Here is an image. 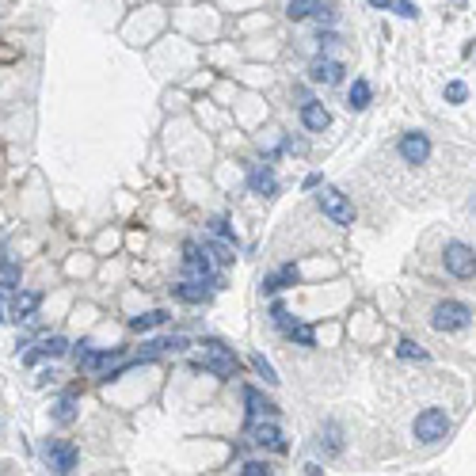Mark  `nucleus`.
Returning <instances> with one entry per match:
<instances>
[{"label": "nucleus", "mask_w": 476, "mask_h": 476, "mask_svg": "<svg viewBox=\"0 0 476 476\" xmlns=\"http://www.w3.org/2000/svg\"><path fill=\"white\" fill-rule=\"evenodd\" d=\"M198 366L217 373V378H232V373L240 370V362H237V354H232V347H225V343H217V339H206L202 351H198Z\"/></svg>", "instance_id": "nucleus-1"}, {"label": "nucleus", "mask_w": 476, "mask_h": 476, "mask_svg": "<svg viewBox=\"0 0 476 476\" xmlns=\"http://www.w3.org/2000/svg\"><path fill=\"white\" fill-rule=\"evenodd\" d=\"M183 274H187V279H202V282L214 286V290H221V279L214 274V263H209L206 244L202 248H198V244H183Z\"/></svg>", "instance_id": "nucleus-2"}, {"label": "nucleus", "mask_w": 476, "mask_h": 476, "mask_svg": "<svg viewBox=\"0 0 476 476\" xmlns=\"http://www.w3.org/2000/svg\"><path fill=\"white\" fill-rule=\"evenodd\" d=\"M430 324H435V331H461L472 324V309L461 301H438L430 313Z\"/></svg>", "instance_id": "nucleus-3"}, {"label": "nucleus", "mask_w": 476, "mask_h": 476, "mask_svg": "<svg viewBox=\"0 0 476 476\" xmlns=\"http://www.w3.org/2000/svg\"><path fill=\"white\" fill-rule=\"evenodd\" d=\"M412 430H415L419 442H427V446H430V442H442V438L450 435V415L442 412V408H423V412L415 415V427Z\"/></svg>", "instance_id": "nucleus-4"}, {"label": "nucleus", "mask_w": 476, "mask_h": 476, "mask_svg": "<svg viewBox=\"0 0 476 476\" xmlns=\"http://www.w3.org/2000/svg\"><path fill=\"white\" fill-rule=\"evenodd\" d=\"M316 202H320V209L336 221V225H343V229H351L354 225V206H351V198L343 195V191H336V187H324V191L316 195Z\"/></svg>", "instance_id": "nucleus-5"}, {"label": "nucleus", "mask_w": 476, "mask_h": 476, "mask_svg": "<svg viewBox=\"0 0 476 476\" xmlns=\"http://www.w3.org/2000/svg\"><path fill=\"white\" fill-rule=\"evenodd\" d=\"M442 263H446L453 279H472L476 274V252L469 244H461V240H450L446 252H442Z\"/></svg>", "instance_id": "nucleus-6"}, {"label": "nucleus", "mask_w": 476, "mask_h": 476, "mask_svg": "<svg viewBox=\"0 0 476 476\" xmlns=\"http://www.w3.org/2000/svg\"><path fill=\"white\" fill-rule=\"evenodd\" d=\"M42 461H46V469L50 472H73L76 469V446L73 442H46V450H42Z\"/></svg>", "instance_id": "nucleus-7"}, {"label": "nucleus", "mask_w": 476, "mask_h": 476, "mask_svg": "<svg viewBox=\"0 0 476 476\" xmlns=\"http://www.w3.org/2000/svg\"><path fill=\"white\" fill-rule=\"evenodd\" d=\"M248 438L256 442V446H263V450H274V453H286V442H282V430L271 423H259V419H248Z\"/></svg>", "instance_id": "nucleus-8"}, {"label": "nucleus", "mask_w": 476, "mask_h": 476, "mask_svg": "<svg viewBox=\"0 0 476 476\" xmlns=\"http://www.w3.org/2000/svg\"><path fill=\"white\" fill-rule=\"evenodd\" d=\"M400 157H404V164H427L430 160V141H427V134H419V130L404 134L400 138Z\"/></svg>", "instance_id": "nucleus-9"}, {"label": "nucleus", "mask_w": 476, "mask_h": 476, "mask_svg": "<svg viewBox=\"0 0 476 476\" xmlns=\"http://www.w3.org/2000/svg\"><path fill=\"white\" fill-rule=\"evenodd\" d=\"M175 297H180V301H187V305H206L209 297H214V286L202 282V279H187V282L175 286Z\"/></svg>", "instance_id": "nucleus-10"}, {"label": "nucleus", "mask_w": 476, "mask_h": 476, "mask_svg": "<svg viewBox=\"0 0 476 476\" xmlns=\"http://www.w3.org/2000/svg\"><path fill=\"white\" fill-rule=\"evenodd\" d=\"M248 187H252V195H259V198H271L279 191V180H274L271 164H256V168L248 172Z\"/></svg>", "instance_id": "nucleus-11"}, {"label": "nucleus", "mask_w": 476, "mask_h": 476, "mask_svg": "<svg viewBox=\"0 0 476 476\" xmlns=\"http://www.w3.org/2000/svg\"><path fill=\"white\" fill-rule=\"evenodd\" d=\"M343 61H336V58H316L313 65H309V76H313L316 84H339L343 81Z\"/></svg>", "instance_id": "nucleus-12"}, {"label": "nucleus", "mask_w": 476, "mask_h": 476, "mask_svg": "<svg viewBox=\"0 0 476 476\" xmlns=\"http://www.w3.org/2000/svg\"><path fill=\"white\" fill-rule=\"evenodd\" d=\"M38 305H42V294H35V290H24V294H16L12 297V320H35V313H38Z\"/></svg>", "instance_id": "nucleus-13"}, {"label": "nucleus", "mask_w": 476, "mask_h": 476, "mask_svg": "<svg viewBox=\"0 0 476 476\" xmlns=\"http://www.w3.org/2000/svg\"><path fill=\"white\" fill-rule=\"evenodd\" d=\"M69 351V339L65 336H46L38 343V351H27L24 362H38V358H61V354Z\"/></svg>", "instance_id": "nucleus-14"}, {"label": "nucleus", "mask_w": 476, "mask_h": 476, "mask_svg": "<svg viewBox=\"0 0 476 476\" xmlns=\"http://www.w3.org/2000/svg\"><path fill=\"white\" fill-rule=\"evenodd\" d=\"M301 123H305V130H328L331 126V115H328V107L324 103H313V99H305L301 103Z\"/></svg>", "instance_id": "nucleus-15"}, {"label": "nucleus", "mask_w": 476, "mask_h": 476, "mask_svg": "<svg viewBox=\"0 0 476 476\" xmlns=\"http://www.w3.org/2000/svg\"><path fill=\"white\" fill-rule=\"evenodd\" d=\"M320 12H328L324 0H290V4H286V16H290L294 24H297V19H313Z\"/></svg>", "instance_id": "nucleus-16"}, {"label": "nucleus", "mask_w": 476, "mask_h": 476, "mask_svg": "<svg viewBox=\"0 0 476 476\" xmlns=\"http://www.w3.org/2000/svg\"><path fill=\"white\" fill-rule=\"evenodd\" d=\"M320 450H324L328 457H339V453H343V430H339V423H324V427H320Z\"/></svg>", "instance_id": "nucleus-17"}, {"label": "nucleus", "mask_w": 476, "mask_h": 476, "mask_svg": "<svg viewBox=\"0 0 476 476\" xmlns=\"http://www.w3.org/2000/svg\"><path fill=\"white\" fill-rule=\"evenodd\" d=\"M297 282V267L294 263H286V267L279 274H271L267 282H263V294H279V290H290V286Z\"/></svg>", "instance_id": "nucleus-18"}, {"label": "nucleus", "mask_w": 476, "mask_h": 476, "mask_svg": "<svg viewBox=\"0 0 476 476\" xmlns=\"http://www.w3.org/2000/svg\"><path fill=\"white\" fill-rule=\"evenodd\" d=\"M244 404H248V419H259V415H274V404L263 396L259 389H244Z\"/></svg>", "instance_id": "nucleus-19"}, {"label": "nucleus", "mask_w": 476, "mask_h": 476, "mask_svg": "<svg viewBox=\"0 0 476 476\" xmlns=\"http://www.w3.org/2000/svg\"><path fill=\"white\" fill-rule=\"evenodd\" d=\"M160 324H168V313H164V309H152V313L130 316V328H134V331H152V328H160Z\"/></svg>", "instance_id": "nucleus-20"}, {"label": "nucleus", "mask_w": 476, "mask_h": 476, "mask_svg": "<svg viewBox=\"0 0 476 476\" xmlns=\"http://www.w3.org/2000/svg\"><path fill=\"white\" fill-rule=\"evenodd\" d=\"M19 274H24V271H19V263L16 259H4V263H0V290L16 294L19 290Z\"/></svg>", "instance_id": "nucleus-21"}, {"label": "nucleus", "mask_w": 476, "mask_h": 476, "mask_svg": "<svg viewBox=\"0 0 476 476\" xmlns=\"http://www.w3.org/2000/svg\"><path fill=\"white\" fill-rule=\"evenodd\" d=\"M347 107H351V110H366V107H370V84H366V81H362V76H358V81H354V84H351V95H347Z\"/></svg>", "instance_id": "nucleus-22"}, {"label": "nucleus", "mask_w": 476, "mask_h": 476, "mask_svg": "<svg viewBox=\"0 0 476 476\" xmlns=\"http://www.w3.org/2000/svg\"><path fill=\"white\" fill-rule=\"evenodd\" d=\"M206 252L221 263V267H229V263L237 259V256H232V244H229V240H221V237L217 240H206Z\"/></svg>", "instance_id": "nucleus-23"}, {"label": "nucleus", "mask_w": 476, "mask_h": 476, "mask_svg": "<svg viewBox=\"0 0 476 476\" xmlns=\"http://www.w3.org/2000/svg\"><path fill=\"white\" fill-rule=\"evenodd\" d=\"M53 419H58L61 427H69V423H73V419H76V400H73V396H61L58 408H53Z\"/></svg>", "instance_id": "nucleus-24"}, {"label": "nucleus", "mask_w": 476, "mask_h": 476, "mask_svg": "<svg viewBox=\"0 0 476 476\" xmlns=\"http://www.w3.org/2000/svg\"><path fill=\"white\" fill-rule=\"evenodd\" d=\"M252 370H256L267 385H279V373H274V366H271L267 358H263V354H252Z\"/></svg>", "instance_id": "nucleus-25"}, {"label": "nucleus", "mask_w": 476, "mask_h": 476, "mask_svg": "<svg viewBox=\"0 0 476 476\" xmlns=\"http://www.w3.org/2000/svg\"><path fill=\"white\" fill-rule=\"evenodd\" d=\"M396 354H400V358H415V362H427V351L419 347V343H412V339H404L400 347H396Z\"/></svg>", "instance_id": "nucleus-26"}, {"label": "nucleus", "mask_w": 476, "mask_h": 476, "mask_svg": "<svg viewBox=\"0 0 476 476\" xmlns=\"http://www.w3.org/2000/svg\"><path fill=\"white\" fill-rule=\"evenodd\" d=\"M446 99L450 103H465V99H469V88H465L461 81H450L446 84Z\"/></svg>", "instance_id": "nucleus-27"}, {"label": "nucleus", "mask_w": 476, "mask_h": 476, "mask_svg": "<svg viewBox=\"0 0 476 476\" xmlns=\"http://www.w3.org/2000/svg\"><path fill=\"white\" fill-rule=\"evenodd\" d=\"M209 232H214V237H221V240H229V244H232V229H229V221H225V217H214V221H209Z\"/></svg>", "instance_id": "nucleus-28"}, {"label": "nucleus", "mask_w": 476, "mask_h": 476, "mask_svg": "<svg viewBox=\"0 0 476 476\" xmlns=\"http://www.w3.org/2000/svg\"><path fill=\"white\" fill-rule=\"evenodd\" d=\"M240 472H244V476H267L271 469H267V461H248Z\"/></svg>", "instance_id": "nucleus-29"}, {"label": "nucleus", "mask_w": 476, "mask_h": 476, "mask_svg": "<svg viewBox=\"0 0 476 476\" xmlns=\"http://www.w3.org/2000/svg\"><path fill=\"white\" fill-rule=\"evenodd\" d=\"M393 8H396V16L415 19V4H412V0H393Z\"/></svg>", "instance_id": "nucleus-30"}, {"label": "nucleus", "mask_w": 476, "mask_h": 476, "mask_svg": "<svg viewBox=\"0 0 476 476\" xmlns=\"http://www.w3.org/2000/svg\"><path fill=\"white\" fill-rule=\"evenodd\" d=\"M286 149H290V152H305V141H294V138H286Z\"/></svg>", "instance_id": "nucleus-31"}, {"label": "nucleus", "mask_w": 476, "mask_h": 476, "mask_svg": "<svg viewBox=\"0 0 476 476\" xmlns=\"http://www.w3.org/2000/svg\"><path fill=\"white\" fill-rule=\"evenodd\" d=\"M4 320H12V313L4 309V290H0V324H4Z\"/></svg>", "instance_id": "nucleus-32"}, {"label": "nucleus", "mask_w": 476, "mask_h": 476, "mask_svg": "<svg viewBox=\"0 0 476 476\" xmlns=\"http://www.w3.org/2000/svg\"><path fill=\"white\" fill-rule=\"evenodd\" d=\"M373 8H393V0H370Z\"/></svg>", "instance_id": "nucleus-33"}]
</instances>
